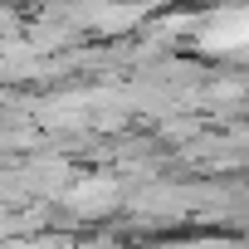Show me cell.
Listing matches in <instances>:
<instances>
[{
    "instance_id": "obj_1",
    "label": "cell",
    "mask_w": 249,
    "mask_h": 249,
    "mask_svg": "<svg viewBox=\"0 0 249 249\" xmlns=\"http://www.w3.org/2000/svg\"><path fill=\"white\" fill-rule=\"evenodd\" d=\"M244 39H249V15H244V10L220 15V20L210 25V35H205V44H210V49H239Z\"/></svg>"
}]
</instances>
